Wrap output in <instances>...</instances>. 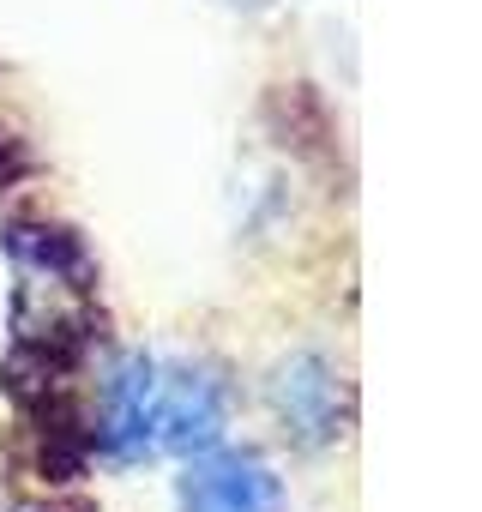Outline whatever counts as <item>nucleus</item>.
Wrapping results in <instances>:
<instances>
[{
	"label": "nucleus",
	"instance_id": "obj_1",
	"mask_svg": "<svg viewBox=\"0 0 482 512\" xmlns=\"http://www.w3.org/2000/svg\"><path fill=\"white\" fill-rule=\"evenodd\" d=\"M272 410L296 446L320 452V446L344 440V428H350V386L326 356H290L272 374Z\"/></svg>",
	"mask_w": 482,
	"mask_h": 512
},
{
	"label": "nucleus",
	"instance_id": "obj_2",
	"mask_svg": "<svg viewBox=\"0 0 482 512\" xmlns=\"http://www.w3.org/2000/svg\"><path fill=\"white\" fill-rule=\"evenodd\" d=\"M181 512H284V482L260 452H205L175 482Z\"/></svg>",
	"mask_w": 482,
	"mask_h": 512
},
{
	"label": "nucleus",
	"instance_id": "obj_3",
	"mask_svg": "<svg viewBox=\"0 0 482 512\" xmlns=\"http://www.w3.org/2000/svg\"><path fill=\"white\" fill-rule=\"evenodd\" d=\"M229 428V386L217 368H163L157 374V446L211 452Z\"/></svg>",
	"mask_w": 482,
	"mask_h": 512
},
{
	"label": "nucleus",
	"instance_id": "obj_4",
	"mask_svg": "<svg viewBox=\"0 0 482 512\" xmlns=\"http://www.w3.org/2000/svg\"><path fill=\"white\" fill-rule=\"evenodd\" d=\"M157 374H163V362H151V356H127L109 374L103 428H97L109 458H145L157 446Z\"/></svg>",
	"mask_w": 482,
	"mask_h": 512
},
{
	"label": "nucleus",
	"instance_id": "obj_5",
	"mask_svg": "<svg viewBox=\"0 0 482 512\" xmlns=\"http://www.w3.org/2000/svg\"><path fill=\"white\" fill-rule=\"evenodd\" d=\"M223 7H241V13H266L272 0H223Z\"/></svg>",
	"mask_w": 482,
	"mask_h": 512
}]
</instances>
